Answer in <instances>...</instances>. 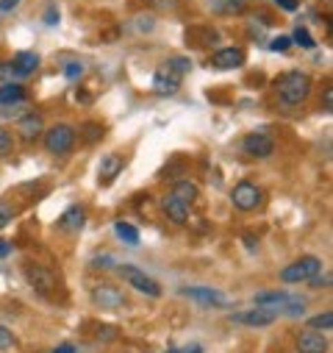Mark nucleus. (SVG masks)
Masks as SVG:
<instances>
[{
  "label": "nucleus",
  "mask_w": 333,
  "mask_h": 353,
  "mask_svg": "<svg viewBox=\"0 0 333 353\" xmlns=\"http://www.w3.org/2000/svg\"><path fill=\"white\" fill-rule=\"evenodd\" d=\"M53 353H78V347H75V345H69V342H64V345H56V347H53Z\"/></svg>",
  "instance_id": "79ce46f5"
},
{
  "label": "nucleus",
  "mask_w": 333,
  "mask_h": 353,
  "mask_svg": "<svg viewBox=\"0 0 333 353\" xmlns=\"http://www.w3.org/2000/svg\"><path fill=\"white\" fill-rule=\"evenodd\" d=\"M230 203L239 212H256L264 206V190L253 181H239L230 192Z\"/></svg>",
  "instance_id": "39448f33"
},
{
  "label": "nucleus",
  "mask_w": 333,
  "mask_h": 353,
  "mask_svg": "<svg viewBox=\"0 0 333 353\" xmlns=\"http://www.w3.org/2000/svg\"><path fill=\"white\" fill-rule=\"evenodd\" d=\"M144 3L155 12H173V9H178L181 0H144Z\"/></svg>",
  "instance_id": "7c9ffc66"
},
{
  "label": "nucleus",
  "mask_w": 333,
  "mask_h": 353,
  "mask_svg": "<svg viewBox=\"0 0 333 353\" xmlns=\"http://www.w3.org/2000/svg\"><path fill=\"white\" fill-rule=\"evenodd\" d=\"M311 90H314V81H311V75L303 72V70H286V72H281V75L275 78V98H278V103H281L283 109H297V106H303V103L308 101Z\"/></svg>",
  "instance_id": "f257e3e1"
},
{
  "label": "nucleus",
  "mask_w": 333,
  "mask_h": 353,
  "mask_svg": "<svg viewBox=\"0 0 333 353\" xmlns=\"http://www.w3.org/2000/svg\"><path fill=\"white\" fill-rule=\"evenodd\" d=\"M92 303L106 309V312H120L125 306V295L114 284H100L92 290Z\"/></svg>",
  "instance_id": "9b49d317"
},
{
  "label": "nucleus",
  "mask_w": 333,
  "mask_h": 353,
  "mask_svg": "<svg viewBox=\"0 0 333 353\" xmlns=\"http://www.w3.org/2000/svg\"><path fill=\"white\" fill-rule=\"evenodd\" d=\"M178 292L184 298H189V301H197L200 306H214V309L230 306V298L225 292H219L217 287H181Z\"/></svg>",
  "instance_id": "6e6552de"
},
{
  "label": "nucleus",
  "mask_w": 333,
  "mask_h": 353,
  "mask_svg": "<svg viewBox=\"0 0 333 353\" xmlns=\"http://www.w3.org/2000/svg\"><path fill=\"white\" fill-rule=\"evenodd\" d=\"M292 45H300L303 50H314V48H316L314 37H311V34H308V28H303V26H297V28H294V34H292Z\"/></svg>",
  "instance_id": "a878e982"
},
{
  "label": "nucleus",
  "mask_w": 333,
  "mask_h": 353,
  "mask_svg": "<svg viewBox=\"0 0 333 353\" xmlns=\"http://www.w3.org/2000/svg\"><path fill=\"white\" fill-rule=\"evenodd\" d=\"M247 0H211V9L217 14H241Z\"/></svg>",
  "instance_id": "b1692460"
},
{
  "label": "nucleus",
  "mask_w": 333,
  "mask_h": 353,
  "mask_svg": "<svg viewBox=\"0 0 333 353\" xmlns=\"http://www.w3.org/2000/svg\"><path fill=\"white\" fill-rule=\"evenodd\" d=\"M17 134H20V139H23L25 145H34V142L42 139V134H45V117H42L39 112H28V114L17 123Z\"/></svg>",
  "instance_id": "f8f14e48"
},
{
  "label": "nucleus",
  "mask_w": 333,
  "mask_h": 353,
  "mask_svg": "<svg viewBox=\"0 0 333 353\" xmlns=\"http://www.w3.org/2000/svg\"><path fill=\"white\" fill-rule=\"evenodd\" d=\"M170 195H175L181 203L192 206V203L197 201L200 190H197V184H195V181H189V179H181V181H175V187H173V192H170Z\"/></svg>",
  "instance_id": "412c9836"
},
{
  "label": "nucleus",
  "mask_w": 333,
  "mask_h": 353,
  "mask_svg": "<svg viewBox=\"0 0 333 353\" xmlns=\"http://www.w3.org/2000/svg\"><path fill=\"white\" fill-rule=\"evenodd\" d=\"M80 75H83V64L80 61H67L64 64V78L67 81H78Z\"/></svg>",
  "instance_id": "72a5a7b5"
},
{
  "label": "nucleus",
  "mask_w": 333,
  "mask_h": 353,
  "mask_svg": "<svg viewBox=\"0 0 333 353\" xmlns=\"http://www.w3.org/2000/svg\"><path fill=\"white\" fill-rule=\"evenodd\" d=\"M20 3H23V0H0V14H9V12H14Z\"/></svg>",
  "instance_id": "ea45409f"
},
{
  "label": "nucleus",
  "mask_w": 333,
  "mask_h": 353,
  "mask_svg": "<svg viewBox=\"0 0 333 353\" xmlns=\"http://www.w3.org/2000/svg\"><path fill=\"white\" fill-rule=\"evenodd\" d=\"M78 131V137L87 142V145H95V142H100L103 139V134H106V128L100 125V123H83L80 128H75Z\"/></svg>",
  "instance_id": "5701e85b"
},
{
  "label": "nucleus",
  "mask_w": 333,
  "mask_h": 353,
  "mask_svg": "<svg viewBox=\"0 0 333 353\" xmlns=\"http://www.w3.org/2000/svg\"><path fill=\"white\" fill-rule=\"evenodd\" d=\"M305 284H308L311 290H327V287H330V273H322V276L316 273V276H314V279H308Z\"/></svg>",
  "instance_id": "f704fd0d"
},
{
  "label": "nucleus",
  "mask_w": 333,
  "mask_h": 353,
  "mask_svg": "<svg viewBox=\"0 0 333 353\" xmlns=\"http://www.w3.org/2000/svg\"><path fill=\"white\" fill-rule=\"evenodd\" d=\"M12 153H14V139H12V134L3 125H0V159H6Z\"/></svg>",
  "instance_id": "c85d7f7f"
},
{
  "label": "nucleus",
  "mask_w": 333,
  "mask_h": 353,
  "mask_svg": "<svg viewBox=\"0 0 333 353\" xmlns=\"http://www.w3.org/2000/svg\"><path fill=\"white\" fill-rule=\"evenodd\" d=\"M244 50L241 48H219L214 56H211V67H217V70H239L241 64H244Z\"/></svg>",
  "instance_id": "ddd939ff"
},
{
  "label": "nucleus",
  "mask_w": 333,
  "mask_h": 353,
  "mask_svg": "<svg viewBox=\"0 0 333 353\" xmlns=\"http://www.w3.org/2000/svg\"><path fill=\"white\" fill-rule=\"evenodd\" d=\"M150 86H153V92H155V95H161V98H173V95L181 90V78L173 75V72H166V70L161 67V70L153 75Z\"/></svg>",
  "instance_id": "4468645a"
},
{
  "label": "nucleus",
  "mask_w": 333,
  "mask_h": 353,
  "mask_svg": "<svg viewBox=\"0 0 333 353\" xmlns=\"http://www.w3.org/2000/svg\"><path fill=\"white\" fill-rule=\"evenodd\" d=\"M12 70H14V78H28L39 70V53L34 50H20L14 59H12Z\"/></svg>",
  "instance_id": "6ab92c4d"
},
{
  "label": "nucleus",
  "mask_w": 333,
  "mask_h": 353,
  "mask_svg": "<svg viewBox=\"0 0 333 353\" xmlns=\"http://www.w3.org/2000/svg\"><path fill=\"white\" fill-rule=\"evenodd\" d=\"M272 3L278 9H283V12H297L300 9V0H272Z\"/></svg>",
  "instance_id": "e433bc0d"
},
{
  "label": "nucleus",
  "mask_w": 333,
  "mask_h": 353,
  "mask_svg": "<svg viewBox=\"0 0 333 353\" xmlns=\"http://www.w3.org/2000/svg\"><path fill=\"white\" fill-rule=\"evenodd\" d=\"M114 234H117V239L120 242H125V245H139V228L136 225H131V223H125V220H117L114 223Z\"/></svg>",
  "instance_id": "4be33fe9"
},
{
  "label": "nucleus",
  "mask_w": 333,
  "mask_h": 353,
  "mask_svg": "<svg viewBox=\"0 0 333 353\" xmlns=\"http://www.w3.org/2000/svg\"><path fill=\"white\" fill-rule=\"evenodd\" d=\"M45 26H50V28H53V26H58V9H56L53 3L45 9Z\"/></svg>",
  "instance_id": "c9c22d12"
},
{
  "label": "nucleus",
  "mask_w": 333,
  "mask_h": 353,
  "mask_svg": "<svg viewBox=\"0 0 333 353\" xmlns=\"http://www.w3.org/2000/svg\"><path fill=\"white\" fill-rule=\"evenodd\" d=\"M244 242H247V248H250V250H253V248H256V245H259V242H256V239H253V236H244Z\"/></svg>",
  "instance_id": "a18cd8bd"
},
{
  "label": "nucleus",
  "mask_w": 333,
  "mask_h": 353,
  "mask_svg": "<svg viewBox=\"0 0 333 353\" xmlns=\"http://www.w3.org/2000/svg\"><path fill=\"white\" fill-rule=\"evenodd\" d=\"M161 212L166 214V220H173L175 225H186L189 223V206L181 203L175 195H164L161 198Z\"/></svg>",
  "instance_id": "a211bd4d"
},
{
  "label": "nucleus",
  "mask_w": 333,
  "mask_h": 353,
  "mask_svg": "<svg viewBox=\"0 0 333 353\" xmlns=\"http://www.w3.org/2000/svg\"><path fill=\"white\" fill-rule=\"evenodd\" d=\"M330 106H333V90L327 86V90H325V112H330Z\"/></svg>",
  "instance_id": "c03bdc74"
},
{
  "label": "nucleus",
  "mask_w": 333,
  "mask_h": 353,
  "mask_svg": "<svg viewBox=\"0 0 333 353\" xmlns=\"http://www.w3.org/2000/svg\"><path fill=\"white\" fill-rule=\"evenodd\" d=\"M253 306L272 309V312L289 314V317H303L305 314V301L300 295H292V292H283V290H270V292L253 295Z\"/></svg>",
  "instance_id": "f03ea898"
},
{
  "label": "nucleus",
  "mask_w": 333,
  "mask_h": 353,
  "mask_svg": "<svg viewBox=\"0 0 333 353\" xmlns=\"http://www.w3.org/2000/svg\"><path fill=\"white\" fill-rule=\"evenodd\" d=\"M294 347H297V353H327L330 345H327L325 334H319V331H303V334H297Z\"/></svg>",
  "instance_id": "dca6fc26"
},
{
  "label": "nucleus",
  "mask_w": 333,
  "mask_h": 353,
  "mask_svg": "<svg viewBox=\"0 0 333 353\" xmlns=\"http://www.w3.org/2000/svg\"><path fill=\"white\" fill-rule=\"evenodd\" d=\"M75 139H78V131L69 123H56V125L45 128V134H42L45 150L50 156H67V153H72Z\"/></svg>",
  "instance_id": "7ed1b4c3"
},
{
  "label": "nucleus",
  "mask_w": 333,
  "mask_h": 353,
  "mask_svg": "<svg viewBox=\"0 0 333 353\" xmlns=\"http://www.w3.org/2000/svg\"><path fill=\"white\" fill-rule=\"evenodd\" d=\"M308 328L311 331H330L333 328V312H322V314L311 317L308 320Z\"/></svg>",
  "instance_id": "bb28decb"
},
{
  "label": "nucleus",
  "mask_w": 333,
  "mask_h": 353,
  "mask_svg": "<svg viewBox=\"0 0 333 353\" xmlns=\"http://www.w3.org/2000/svg\"><path fill=\"white\" fill-rule=\"evenodd\" d=\"M117 273H120V279H122L128 287H133L136 292H142V295H147V298H161L158 281L150 279L144 270L133 268V264H122V268H117Z\"/></svg>",
  "instance_id": "423d86ee"
},
{
  "label": "nucleus",
  "mask_w": 333,
  "mask_h": 353,
  "mask_svg": "<svg viewBox=\"0 0 333 353\" xmlns=\"http://www.w3.org/2000/svg\"><path fill=\"white\" fill-rule=\"evenodd\" d=\"M292 48V37H286V34H278L272 42H270V50L272 53H286Z\"/></svg>",
  "instance_id": "2f4dec72"
},
{
  "label": "nucleus",
  "mask_w": 333,
  "mask_h": 353,
  "mask_svg": "<svg viewBox=\"0 0 333 353\" xmlns=\"http://www.w3.org/2000/svg\"><path fill=\"white\" fill-rule=\"evenodd\" d=\"M122 167H125V159H122V156L106 153V156L100 159V164H98V181H100V184H111L117 175L122 172Z\"/></svg>",
  "instance_id": "f3484780"
},
{
  "label": "nucleus",
  "mask_w": 333,
  "mask_h": 353,
  "mask_svg": "<svg viewBox=\"0 0 333 353\" xmlns=\"http://www.w3.org/2000/svg\"><path fill=\"white\" fill-rule=\"evenodd\" d=\"M14 78V70H12V61H3V64H0V81H3V83H9Z\"/></svg>",
  "instance_id": "58836bf2"
},
{
  "label": "nucleus",
  "mask_w": 333,
  "mask_h": 353,
  "mask_svg": "<svg viewBox=\"0 0 333 353\" xmlns=\"http://www.w3.org/2000/svg\"><path fill=\"white\" fill-rule=\"evenodd\" d=\"M14 347V334L0 323V353H6V350H12Z\"/></svg>",
  "instance_id": "473e14b6"
},
{
  "label": "nucleus",
  "mask_w": 333,
  "mask_h": 353,
  "mask_svg": "<svg viewBox=\"0 0 333 353\" xmlns=\"http://www.w3.org/2000/svg\"><path fill=\"white\" fill-rule=\"evenodd\" d=\"M25 281L39 292V295H50L58 284L56 273L50 268H45V264H25Z\"/></svg>",
  "instance_id": "1a4fd4ad"
},
{
  "label": "nucleus",
  "mask_w": 333,
  "mask_h": 353,
  "mask_svg": "<svg viewBox=\"0 0 333 353\" xmlns=\"http://www.w3.org/2000/svg\"><path fill=\"white\" fill-rule=\"evenodd\" d=\"M117 264V259L111 256V253H98V256H92V268L95 270H111Z\"/></svg>",
  "instance_id": "c756f323"
},
{
  "label": "nucleus",
  "mask_w": 333,
  "mask_h": 353,
  "mask_svg": "<svg viewBox=\"0 0 333 353\" xmlns=\"http://www.w3.org/2000/svg\"><path fill=\"white\" fill-rule=\"evenodd\" d=\"M12 250H14V242L12 239H0V259L12 256Z\"/></svg>",
  "instance_id": "a19ab883"
},
{
  "label": "nucleus",
  "mask_w": 333,
  "mask_h": 353,
  "mask_svg": "<svg viewBox=\"0 0 333 353\" xmlns=\"http://www.w3.org/2000/svg\"><path fill=\"white\" fill-rule=\"evenodd\" d=\"M164 70L173 72V75H178V78H184V75L192 70V61H189L186 56H170V59L164 61Z\"/></svg>",
  "instance_id": "393cba45"
},
{
  "label": "nucleus",
  "mask_w": 333,
  "mask_h": 353,
  "mask_svg": "<svg viewBox=\"0 0 333 353\" xmlns=\"http://www.w3.org/2000/svg\"><path fill=\"white\" fill-rule=\"evenodd\" d=\"M58 231H64V234H78L83 225H87V209L83 206H69V209H64V214L58 217Z\"/></svg>",
  "instance_id": "2eb2a0df"
},
{
  "label": "nucleus",
  "mask_w": 333,
  "mask_h": 353,
  "mask_svg": "<svg viewBox=\"0 0 333 353\" xmlns=\"http://www.w3.org/2000/svg\"><path fill=\"white\" fill-rule=\"evenodd\" d=\"M316 273H322V259L319 256H300L297 261L286 264L281 270V281L283 284H303V281L314 279Z\"/></svg>",
  "instance_id": "20e7f679"
},
{
  "label": "nucleus",
  "mask_w": 333,
  "mask_h": 353,
  "mask_svg": "<svg viewBox=\"0 0 333 353\" xmlns=\"http://www.w3.org/2000/svg\"><path fill=\"white\" fill-rule=\"evenodd\" d=\"M14 217H17V206L9 201H0V231H3Z\"/></svg>",
  "instance_id": "cd10ccee"
},
{
  "label": "nucleus",
  "mask_w": 333,
  "mask_h": 353,
  "mask_svg": "<svg viewBox=\"0 0 333 353\" xmlns=\"http://www.w3.org/2000/svg\"><path fill=\"white\" fill-rule=\"evenodd\" d=\"M166 353H203V345L192 342V345H184V347H170Z\"/></svg>",
  "instance_id": "4c0bfd02"
},
{
  "label": "nucleus",
  "mask_w": 333,
  "mask_h": 353,
  "mask_svg": "<svg viewBox=\"0 0 333 353\" xmlns=\"http://www.w3.org/2000/svg\"><path fill=\"white\" fill-rule=\"evenodd\" d=\"M241 153L247 159H270L275 153V139L267 134V131H250L244 139H241Z\"/></svg>",
  "instance_id": "0eeeda50"
},
{
  "label": "nucleus",
  "mask_w": 333,
  "mask_h": 353,
  "mask_svg": "<svg viewBox=\"0 0 333 353\" xmlns=\"http://www.w3.org/2000/svg\"><path fill=\"white\" fill-rule=\"evenodd\" d=\"M25 101V86L17 81H9L0 86V106H17Z\"/></svg>",
  "instance_id": "aec40b11"
},
{
  "label": "nucleus",
  "mask_w": 333,
  "mask_h": 353,
  "mask_svg": "<svg viewBox=\"0 0 333 353\" xmlns=\"http://www.w3.org/2000/svg\"><path fill=\"white\" fill-rule=\"evenodd\" d=\"M230 320H233V323H239V325H250V328H264V325H272V323L278 320V312L256 306V309L233 312V314H230Z\"/></svg>",
  "instance_id": "9d476101"
},
{
  "label": "nucleus",
  "mask_w": 333,
  "mask_h": 353,
  "mask_svg": "<svg viewBox=\"0 0 333 353\" xmlns=\"http://www.w3.org/2000/svg\"><path fill=\"white\" fill-rule=\"evenodd\" d=\"M98 336H103V339H114V336H117V328H100Z\"/></svg>",
  "instance_id": "37998d69"
}]
</instances>
